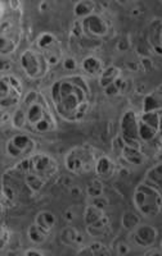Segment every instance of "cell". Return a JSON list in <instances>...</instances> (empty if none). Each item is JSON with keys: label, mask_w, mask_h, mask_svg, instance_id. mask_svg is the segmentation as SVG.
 Wrapping results in <instances>:
<instances>
[{"label": "cell", "mask_w": 162, "mask_h": 256, "mask_svg": "<svg viewBox=\"0 0 162 256\" xmlns=\"http://www.w3.org/2000/svg\"><path fill=\"white\" fill-rule=\"evenodd\" d=\"M50 98L61 118L68 122H77L83 120L90 109L92 90L84 76H66L52 84Z\"/></svg>", "instance_id": "6da1fadb"}, {"label": "cell", "mask_w": 162, "mask_h": 256, "mask_svg": "<svg viewBox=\"0 0 162 256\" xmlns=\"http://www.w3.org/2000/svg\"><path fill=\"white\" fill-rule=\"evenodd\" d=\"M11 124L16 130L36 134H50L58 128L47 98L36 90L29 91L24 96L21 104L13 112Z\"/></svg>", "instance_id": "7a4b0ae2"}, {"label": "cell", "mask_w": 162, "mask_h": 256, "mask_svg": "<svg viewBox=\"0 0 162 256\" xmlns=\"http://www.w3.org/2000/svg\"><path fill=\"white\" fill-rule=\"evenodd\" d=\"M111 22L104 16L93 13L89 17L77 20L72 27V36L90 44H99L111 34Z\"/></svg>", "instance_id": "3957f363"}, {"label": "cell", "mask_w": 162, "mask_h": 256, "mask_svg": "<svg viewBox=\"0 0 162 256\" xmlns=\"http://www.w3.org/2000/svg\"><path fill=\"white\" fill-rule=\"evenodd\" d=\"M13 169L21 176H24L25 173L36 176V177L44 180L47 184H49L50 180H54L59 173V166L57 160L52 155L44 154V152L34 154L27 158V159L18 162L13 166Z\"/></svg>", "instance_id": "277c9868"}, {"label": "cell", "mask_w": 162, "mask_h": 256, "mask_svg": "<svg viewBox=\"0 0 162 256\" xmlns=\"http://www.w3.org/2000/svg\"><path fill=\"white\" fill-rule=\"evenodd\" d=\"M133 202L141 216L154 218L162 212L161 190L143 180L134 190Z\"/></svg>", "instance_id": "5b68a950"}, {"label": "cell", "mask_w": 162, "mask_h": 256, "mask_svg": "<svg viewBox=\"0 0 162 256\" xmlns=\"http://www.w3.org/2000/svg\"><path fill=\"white\" fill-rule=\"evenodd\" d=\"M100 155L98 150L90 145L75 146L66 154L65 166L68 172L77 176L88 174L95 170V164Z\"/></svg>", "instance_id": "8992f818"}, {"label": "cell", "mask_w": 162, "mask_h": 256, "mask_svg": "<svg viewBox=\"0 0 162 256\" xmlns=\"http://www.w3.org/2000/svg\"><path fill=\"white\" fill-rule=\"evenodd\" d=\"M22 70L30 80H40L49 72V63L43 52L39 50L27 49L21 54L20 58Z\"/></svg>", "instance_id": "52a82bcc"}, {"label": "cell", "mask_w": 162, "mask_h": 256, "mask_svg": "<svg viewBox=\"0 0 162 256\" xmlns=\"http://www.w3.org/2000/svg\"><path fill=\"white\" fill-rule=\"evenodd\" d=\"M24 100L21 81L13 74H4L0 81V108H17Z\"/></svg>", "instance_id": "ba28073f"}, {"label": "cell", "mask_w": 162, "mask_h": 256, "mask_svg": "<svg viewBox=\"0 0 162 256\" xmlns=\"http://www.w3.org/2000/svg\"><path fill=\"white\" fill-rule=\"evenodd\" d=\"M36 148V141L33 137L26 134H18L12 136L7 141L6 152L11 159L21 160L27 159L31 155H34V152Z\"/></svg>", "instance_id": "9c48e42d"}, {"label": "cell", "mask_w": 162, "mask_h": 256, "mask_svg": "<svg viewBox=\"0 0 162 256\" xmlns=\"http://www.w3.org/2000/svg\"><path fill=\"white\" fill-rule=\"evenodd\" d=\"M36 46H38L39 52L44 54L50 67H56L63 60L61 44L53 34L44 32L42 35H39L38 40H36Z\"/></svg>", "instance_id": "30bf717a"}, {"label": "cell", "mask_w": 162, "mask_h": 256, "mask_svg": "<svg viewBox=\"0 0 162 256\" xmlns=\"http://www.w3.org/2000/svg\"><path fill=\"white\" fill-rule=\"evenodd\" d=\"M121 137L126 144L136 148H141V140L139 137V116L134 110H126L120 120Z\"/></svg>", "instance_id": "8fae6325"}, {"label": "cell", "mask_w": 162, "mask_h": 256, "mask_svg": "<svg viewBox=\"0 0 162 256\" xmlns=\"http://www.w3.org/2000/svg\"><path fill=\"white\" fill-rule=\"evenodd\" d=\"M0 34H2L0 35V54L3 56L13 54L21 41V34L16 28V24L11 20H3Z\"/></svg>", "instance_id": "7c38bea8"}, {"label": "cell", "mask_w": 162, "mask_h": 256, "mask_svg": "<svg viewBox=\"0 0 162 256\" xmlns=\"http://www.w3.org/2000/svg\"><path fill=\"white\" fill-rule=\"evenodd\" d=\"M112 148L121 159H124L126 163L131 164V166H138L145 162V155L141 148H136V146L126 144L124 138L121 137V134H118L112 141Z\"/></svg>", "instance_id": "4fadbf2b"}, {"label": "cell", "mask_w": 162, "mask_h": 256, "mask_svg": "<svg viewBox=\"0 0 162 256\" xmlns=\"http://www.w3.org/2000/svg\"><path fill=\"white\" fill-rule=\"evenodd\" d=\"M133 242L140 248H152L158 238V230L149 224H139L138 227L130 232Z\"/></svg>", "instance_id": "5bb4252c"}, {"label": "cell", "mask_w": 162, "mask_h": 256, "mask_svg": "<svg viewBox=\"0 0 162 256\" xmlns=\"http://www.w3.org/2000/svg\"><path fill=\"white\" fill-rule=\"evenodd\" d=\"M117 166H116L115 160L112 158L107 156V155H100L95 164V174L98 178L102 180H112L113 176L116 174Z\"/></svg>", "instance_id": "9a60e30c"}, {"label": "cell", "mask_w": 162, "mask_h": 256, "mask_svg": "<svg viewBox=\"0 0 162 256\" xmlns=\"http://www.w3.org/2000/svg\"><path fill=\"white\" fill-rule=\"evenodd\" d=\"M86 228V233H88L89 236L92 237V238L99 240L103 238L111 232V220L107 216H102L99 220L94 222V223L89 224V226H85Z\"/></svg>", "instance_id": "2e32d148"}, {"label": "cell", "mask_w": 162, "mask_h": 256, "mask_svg": "<svg viewBox=\"0 0 162 256\" xmlns=\"http://www.w3.org/2000/svg\"><path fill=\"white\" fill-rule=\"evenodd\" d=\"M81 68L90 77H99L104 70L103 62L94 56H85L81 62Z\"/></svg>", "instance_id": "e0dca14e"}, {"label": "cell", "mask_w": 162, "mask_h": 256, "mask_svg": "<svg viewBox=\"0 0 162 256\" xmlns=\"http://www.w3.org/2000/svg\"><path fill=\"white\" fill-rule=\"evenodd\" d=\"M61 242L70 248H76L83 244L84 237L77 228L67 227L61 232Z\"/></svg>", "instance_id": "ac0fdd59"}, {"label": "cell", "mask_w": 162, "mask_h": 256, "mask_svg": "<svg viewBox=\"0 0 162 256\" xmlns=\"http://www.w3.org/2000/svg\"><path fill=\"white\" fill-rule=\"evenodd\" d=\"M111 250L100 241H95L93 244L84 246L77 251V255H90V256H103L111 255Z\"/></svg>", "instance_id": "d6986e66"}, {"label": "cell", "mask_w": 162, "mask_h": 256, "mask_svg": "<svg viewBox=\"0 0 162 256\" xmlns=\"http://www.w3.org/2000/svg\"><path fill=\"white\" fill-rule=\"evenodd\" d=\"M120 77L121 70L116 67V66H111V67L104 68V70L99 76V86L104 90L106 88H108L109 84H112L113 82L117 81Z\"/></svg>", "instance_id": "ffe728a7"}, {"label": "cell", "mask_w": 162, "mask_h": 256, "mask_svg": "<svg viewBox=\"0 0 162 256\" xmlns=\"http://www.w3.org/2000/svg\"><path fill=\"white\" fill-rule=\"evenodd\" d=\"M35 223L38 224L39 227L44 228L45 230H48V232L52 233L53 228L56 227L57 218L52 212L44 210V212H38V214H36Z\"/></svg>", "instance_id": "44dd1931"}, {"label": "cell", "mask_w": 162, "mask_h": 256, "mask_svg": "<svg viewBox=\"0 0 162 256\" xmlns=\"http://www.w3.org/2000/svg\"><path fill=\"white\" fill-rule=\"evenodd\" d=\"M49 236H50V232L45 230L44 228L39 227L36 223L31 224V226L29 227V230H27V237H29L30 241L35 244H44Z\"/></svg>", "instance_id": "7402d4cb"}, {"label": "cell", "mask_w": 162, "mask_h": 256, "mask_svg": "<svg viewBox=\"0 0 162 256\" xmlns=\"http://www.w3.org/2000/svg\"><path fill=\"white\" fill-rule=\"evenodd\" d=\"M144 180L152 186L157 187L158 190H162V162L148 169Z\"/></svg>", "instance_id": "603a6c76"}, {"label": "cell", "mask_w": 162, "mask_h": 256, "mask_svg": "<svg viewBox=\"0 0 162 256\" xmlns=\"http://www.w3.org/2000/svg\"><path fill=\"white\" fill-rule=\"evenodd\" d=\"M104 216H106L104 209H102V208L97 206V205L94 204H89L88 206L85 208V210H84V223H85V226H89V224L99 220V219Z\"/></svg>", "instance_id": "cb8c5ba5"}, {"label": "cell", "mask_w": 162, "mask_h": 256, "mask_svg": "<svg viewBox=\"0 0 162 256\" xmlns=\"http://www.w3.org/2000/svg\"><path fill=\"white\" fill-rule=\"evenodd\" d=\"M162 109V91L149 94L143 100V112H154Z\"/></svg>", "instance_id": "d4e9b609"}, {"label": "cell", "mask_w": 162, "mask_h": 256, "mask_svg": "<svg viewBox=\"0 0 162 256\" xmlns=\"http://www.w3.org/2000/svg\"><path fill=\"white\" fill-rule=\"evenodd\" d=\"M95 2H89V0H83V2H77L74 6V14L76 16L79 20L81 18L89 17L92 16L95 10Z\"/></svg>", "instance_id": "484cf974"}, {"label": "cell", "mask_w": 162, "mask_h": 256, "mask_svg": "<svg viewBox=\"0 0 162 256\" xmlns=\"http://www.w3.org/2000/svg\"><path fill=\"white\" fill-rule=\"evenodd\" d=\"M139 224H141L140 216L135 212H125L121 216V226H122L124 230H129V232L135 230Z\"/></svg>", "instance_id": "4316f807"}, {"label": "cell", "mask_w": 162, "mask_h": 256, "mask_svg": "<svg viewBox=\"0 0 162 256\" xmlns=\"http://www.w3.org/2000/svg\"><path fill=\"white\" fill-rule=\"evenodd\" d=\"M22 177H24L25 184H26V187L30 190V191L39 192V191H42V190L47 186V184H45L44 180H40V178L36 177V176L30 174V173H25Z\"/></svg>", "instance_id": "83f0119b"}, {"label": "cell", "mask_w": 162, "mask_h": 256, "mask_svg": "<svg viewBox=\"0 0 162 256\" xmlns=\"http://www.w3.org/2000/svg\"><path fill=\"white\" fill-rule=\"evenodd\" d=\"M103 192H104L103 180L98 177L90 180V182L88 184V186H86V194H88V196L90 198H99V196L103 195Z\"/></svg>", "instance_id": "f1b7e54d"}, {"label": "cell", "mask_w": 162, "mask_h": 256, "mask_svg": "<svg viewBox=\"0 0 162 256\" xmlns=\"http://www.w3.org/2000/svg\"><path fill=\"white\" fill-rule=\"evenodd\" d=\"M126 88H127V81L122 78V77H120L117 81L113 82L112 84H109L108 88H104L103 91L107 96H117V95H121V94H124L125 91H126Z\"/></svg>", "instance_id": "f546056e"}, {"label": "cell", "mask_w": 162, "mask_h": 256, "mask_svg": "<svg viewBox=\"0 0 162 256\" xmlns=\"http://www.w3.org/2000/svg\"><path fill=\"white\" fill-rule=\"evenodd\" d=\"M0 241H2V251L6 250L7 244H9V241H11V232H9V230L7 228L6 224H3L2 226V232H0Z\"/></svg>", "instance_id": "4dcf8cb0"}, {"label": "cell", "mask_w": 162, "mask_h": 256, "mask_svg": "<svg viewBox=\"0 0 162 256\" xmlns=\"http://www.w3.org/2000/svg\"><path fill=\"white\" fill-rule=\"evenodd\" d=\"M115 251L117 255H127L131 251V248H130L129 244L126 241H118L115 244Z\"/></svg>", "instance_id": "1f68e13d"}, {"label": "cell", "mask_w": 162, "mask_h": 256, "mask_svg": "<svg viewBox=\"0 0 162 256\" xmlns=\"http://www.w3.org/2000/svg\"><path fill=\"white\" fill-rule=\"evenodd\" d=\"M62 64L63 68L66 70H70V72H72V70H75L77 68V60L74 56H67V58H65L62 60Z\"/></svg>", "instance_id": "d6a6232c"}, {"label": "cell", "mask_w": 162, "mask_h": 256, "mask_svg": "<svg viewBox=\"0 0 162 256\" xmlns=\"http://www.w3.org/2000/svg\"><path fill=\"white\" fill-rule=\"evenodd\" d=\"M90 204H94V205H97V206L102 208V209H106V208L108 206V200H107V198L102 195V196H99V198H92V202H90Z\"/></svg>", "instance_id": "836d02e7"}, {"label": "cell", "mask_w": 162, "mask_h": 256, "mask_svg": "<svg viewBox=\"0 0 162 256\" xmlns=\"http://www.w3.org/2000/svg\"><path fill=\"white\" fill-rule=\"evenodd\" d=\"M25 256H44L45 252L43 250H39V248H29L24 252Z\"/></svg>", "instance_id": "e575fe53"}, {"label": "cell", "mask_w": 162, "mask_h": 256, "mask_svg": "<svg viewBox=\"0 0 162 256\" xmlns=\"http://www.w3.org/2000/svg\"><path fill=\"white\" fill-rule=\"evenodd\" d=\"M144 255L149 256V255H162L161 248H149L148 251H145Z\"/></svg>", "instance_id": "d590c367"}, {"label": "cell", "mask_w": 162, "mask_h": 256, "mask_svg": "<svg viewBox=\"0 0 162 256\" xmlns=\"http://www.w3.org/2000/svg\"><path fill=\"white\" fill-rule=\"evenodd\" d=\"M127 44L126 42H124V38H121V41L120 42H118V49L120 50H126L127 49Z\"/></svg>", "instance_id": "8d00e7d4"}, {"label": "cell", "mask_w": 162, "mask_h": 256, "mask_svg": "<svg viewBox=\"0 0 162 256\" xmlns=\"http://www.w3.org/2000/svg\"><path fill=\"white\" fill-rule=\"evenodd\" d=\"M158 40H159V48H161V50H162V26H161V28H159Z\"/></svg>", "instance_id": "74e56055"}, {"label": "cell", "mask_w": 162, "mask_h": 256, "mask_svg": "<svg viewBox=\"0 0 162 256\" xmlns=\"http://www.w3.org/2000/svg\"><path fill=\"white\" fill-rule=\"evenodd\" d=\"M158 140H159V142H161V145H162V136L158 137Z\"/></svg>", "instance_id": "f35d334b"}, {"label": "cell", "mask_w": 162, "mask_h": 256, "mask_svg": "<svg viewBox=\"0 0 162 256\" xmlns=\"http://www.w3.org/2000/svg\"><path fill=\"white\" fill-rule=\"evenodd\" d=\"M161 248V251H162V241H161V248Z\"/></svg>", "instance_id": "ab89813d"}]
</instances>
